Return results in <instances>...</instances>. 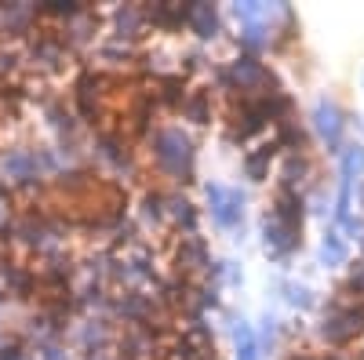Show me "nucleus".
Masks as SVG:
<instances>
[{"instance_id": "f257e3e1", "label": "nucleus", "mask_w": 364, "mask_h": 360, "mask_svg": "<svg viewBox=\"0 0 364 360\" xmlns=\"http://www.w3.org/2000/svg\"><path fill=\"white\" fill-rule=\"evenodd\" d=\"M154 157L171 178H182L193 171V142L178 128H164L154 135Z\"/></svg>"}, {"instance_id": "f03ea898", "label": "nucleus", "mask_w": 364, "mask_h": 360, "mask_svg": "<svg viewBox=\"0 0 364 360\" xmlns=\"http://www.w3.org/2000/svg\"><path fill=\"white\" fill-rule=\"evenodd\" d=\"M208 207L219 229H237L245 222V193L226 186H208Z\"/></svg>"}, {"instance_id": "7ed1b4c3", "label": "nucleus", "mask_w": 364, "mask_h": 360, "mask_svg": "<svg viewBox=\"0 0 364 360\" xmlns=\"http://www.w3.org/2000/svg\"><path fill=\"white\" fill-rule=\"evenodd\" d=\"M223 84L240 87V92H248V95H262L259 87L269 84V73L255 62V58H237V62L230 66V73H223Z\"/></svg>"}, {"instance_id": "20e7f679", "label": "nucleus", "mask_w": 364, "mask_h": 360, "mask_svg": "<svg viewBox=\"0 0 364 360\" xmlns=\"http://www.w3.org/2000/svg\"><path fill=\"white\" fill-rule=\"evenodd\" d=\"M314 128H317V135L336 149L339 146V135H343V113H339V106L331 102V99H317V106H314Z\"/></svg>"}, {"instance_id": "39448f33", "label": "nucleus", "mask_w": 364, "mask_h": 360, "mask_svg": "<svg viewBox=\"0 0 364 360\" xmlns=\"http://www.w3.org/2000/svg\"><path fill=\"white\" fill-rule=\"evenodd\" d=\"M178 262H182V273H190V277H200V273H211V255L204 248V240L200 236H182V244H178Z\"/></svg>"}, {"instance_id": "423d86ee", "label": "nucleus", "mask_w": 364, "mask_h": 360, "mask_svg": "<svg viewBox=\"0 0 364 360\" xmlns=\"http://www.w3.org/2000/svg\"><path fill=\"white\" fill-rule=\"evenodd\" d=\"M29 58H33V66H37V70L55 73V70H63V66L70 62V51H66V44H63V40L41 37V40L33 44V51H29Z\"/></svg>"}, {"instance_id": "0eeeda50", "label": "nucleus", "mask_w": 364, "mask_h": 360, "mask_svg": "<svg viewBox=\"0 0 364 360\" xmlns=\"http://www.w3.org/2000/svg\"><path fill=\"white\" fill-rule=\"evenodd\" d=\"M186 26L193 29L197 37H215V29H219V15H215V8L211 4H190L186 8Z\"/></svg>"}, {"instance_id": "6e6552de", "label": "nucleus", "mask_w": 364, "mask_h": 360, "mask_svg": "<svg viewBox=\"0 0 364 360\" xmlns=\"http://www.w3.org/2000/svg\"><path fill=\"white\" fill-rule=\"evenodd\" d=\"M113 22H117V37L124 40V37H139L142 29H146V11L142 8H135V4H124V8H117V15H113Z\"/></svg>"}, {"instance_id": "1a4fd4ad", "label": "nucleus", "mask_w": 364, "mask_h": 360, "mask_svg": "<svg viewBox=\"0 0 364 360\" xmlns=\"http://www.w3.org/2000/svg\"><path fill=\"white\" fill-rule=\"evenodd\" d=\"M346 255H350L346 240H343L336 229L324 233V240H321V262H324V266H339V262H346Z\"/></svg>"}, {"instance_id": "9d476101", "label": "nucleus", "mask_w": 364, "mask_h": 360, "mask_svg": "<svg viewBox=\"0 0 364 360\" xmlns=\"http://www.w3.org/2000/svg\"><path fill=\"white\" fill-rule=\"evenodd\" d=\"M339 168H343V182H353V178L364 171V146L339 149Z\"/></svg>"}, {"instance_id": "9b49d317", "label": "nucleus", "mask_w": 364, "mask_h": 360, "mask_svg": "<svg viewBox=\"0 0 364 360\" xmlns=\"http://www.w3.org/2000/svg\"><path fill=\"white\" fill-rule=\"evenodd\" d=\"M240 44H245L248 51H262V48H269V29H266L262 22L245 26V29H240Z\"/></svg>"}, {"instance_id": "f8f14e48", "label": "nucleus", "mask_w": 364, "mask_h": 360, "mask_svg": "<svg viewBox=\"0 0 364 360\" xmlns=\"http://www.w3.org/2000/svg\"><path fill=\"white\" fill-rule=\"evenodd\" d=\"M269 157H273V149H259V153H248V157H245V171H248V178L262 182L266 171H269Z\"/></svg>"}, {"instance_id": "ddd939ff", "label": "nucleus", "mask_w": 364, "mask_h": 360, "mask_svg": "<svg viewBox=\"0 0 364 360\" xmlns=\"http://www.w3.org/2000/svg\"><path fill=\"white\" fill-rule=\"evenodd\" d=\"M208 106H211V95H204V92H197V95H190V99H182V109H186L197 124H208Z\"/></svg>"}, {"instance_id": "4468645a", "label": "nucleus", "mask_w": 364, "mask_h": 360, "mask_svg": "<svg viewBox=\"0 0 364 360\" xmlns=\"http://www.w3.org/2000/svg\"><path fill=\"white\" fill-rule=\"evenodd\" d=\"M284 298H288L295 310H310L314 306V291L306 284H284Z\"/></svg>"}, {"instance_id": "2eb2a0df", "label": "nucleus", "mask_w": 364, "mask_h": 360, "mask_svg": "<svg viewBox=\"0 0 364 360\" xmlns=\"http://www.w3.org/2000/svg\"><path fill=\"white\" fill-rule=\"evenodd\" d=\"M273 339H277V317H262V332L255 335L259 346H273Z\"/></svg>"}, {"instance_id": "dca6fc26", "label": "nucleus", "mask_w": 364, "mask_h": 360, "mask_svg": "<svg viewBox=\"0 0 364 360\" xmlns=\"http://www.w3.org/2000/svg\"><path fill=\"white\" fill-rule=\"evenodd\" d=\"M237 360H259V342H255V339L237 342Z\"/></svg>"}]
</instances>
